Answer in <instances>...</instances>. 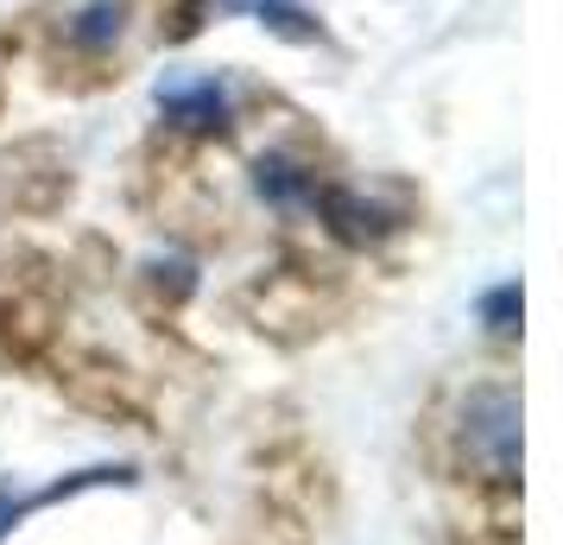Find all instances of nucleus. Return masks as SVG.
<instances>
[{
	"label": "nucleus",
	"instance_id": "1",
	"mask_svg": "<svg viewBox=\"0 0 563 545\" xmlns=\"http://www.w3.org/2000/svg\"><path fill=\"white\" fill-rule=\"evenodd\" d=\"M7 514H13V508H7V501H0V533H7Z\"/></svg>",
	"mask_w": 563,
	"mask_h": 545
}]
</instances>
